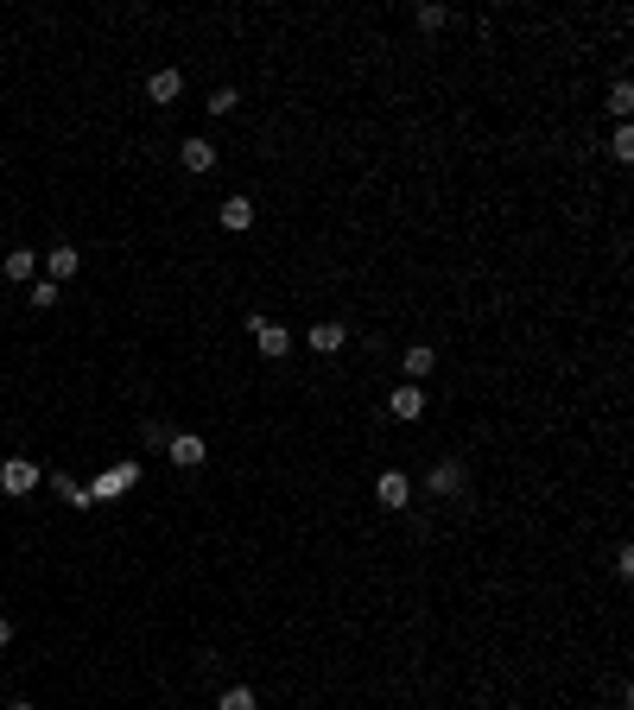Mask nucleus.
<instances>
[{"mask_svg":"<svg viewBox=\"0 0 634 710\" xmlns=\"http://www.w3.org/2000/svg\"><path fill=\"white\" fill-rule=\"evenodd\" d=\"M0 488H7V494H32V488H38V463L13 457L7 469H0Z\"/></svg>","mask_w":634,"mask_h":710,"instance_id":"f257e3e1","label":"nucleus"},{"mask_svg":"<svg viewBox=\"0 0 634 710\" xmlns=\"http://www.w3.org/2000/svg\"><path fill=\"white\" fill-rule=\"evenodd\" d=\"M133 482H139V463H114V469H108L89 494H96V502H108V494H121V488H133Z\"/></svg>","mask_w":634,"mask_h":710,"instance_id":"f03ea898","label":"nucleus"},{"mask_svg":"<svg viewBox=\"0 0 634 710\" xmlns=\"http://www.w3.org/2000/svg\"><path fill=\"white\" fill-rule=\"evenodd\" d=\"M254 336H260V355H286V349H292V330H286V324L254 317Z\"/></svg>","mask_w":634,"mask_h":710,"instance_id":"7ed1b4c3","label":"nucleus"},{"mask_svg":"<svg viewBox=\"0 0 634 710\" xmlns=\"http://www.w3.org/2000/svg\"><path fill=\"white\" fill-rule=\"evenodd\" d=\"M375 494H381V508H406V494H412V482H406L400 469H381V482H375Z\"/></svg>","mask_w":634,"mask_h":710,"instance_id":"20e7f679","label":"nucleus"},{"mask_svg":"<svg viewBox=\"0 0 634 710\" xmlns=\"http://www.w3.org/2000/svg\"><path fill=\"white\" fill-rule=\"evenodd\" d=\"M45 266H51V286H63V279H77L83 254H77V248H51V254H45Z\"/></svg>","mask_w":634,"mask_h":710,"instance_id":"39448f33","label":"nucleus"},{"mask_svg":"<svg viewBox=\"0 0 634 710\" xmlns=\"http://www.w3.org/2000/svg\"><path fill=\"white\" fill-rule=\"evenodd\" d=\"M400 362H406V375H412V381H426V375L438 368V349H426V342H412V349L400 355Z\"/></svg>","mask_w":634,"mask_h":710,"instance_id":"423d86ee","label":"nucleus"},{"mask_svg":"<svg viewBox=\"0 0 634 710\" xmlns=\"http://www.w3.org/2000/svg\"><path fill=\"white\" fill-rule=\"evenodd\" d=\"M184 172H209V165H216V147H209V139H184Z\"/></svg>","mask_w":634,"mask_h":710,"instance_id":"0eeeda50","label":"nucleus"},{"mask_svg":"<svg viewBox=\"0 0 634 710\" xmlns=\"http://www.w3.org/2000/svg\"><path fill=\"white\" fill-rule=\"evenodd\" d=\"M178 89H184L178 70H153V83H147V96H153V102H178Z\"/></svg>","mask_w":634,"mask_h":710,"instance_id":"6e6552de","label":"nucleus"},{"mask_svg":"<svg viewBox=\"0 0 634 710\" xmlns=\"http://www.w3.org/2000/svg\"><path fill=\"white\" fill-rule=\"evenodd\" d=\"M393 418H418V412H426V393H418V387H393Z\"/></svg>","mask_w":634,"mask_h":710,"instance_id":"1a4fd4ad","label":"nucleus"},{"mask_svg":"<svg viewBox=\"0 0 634 710\" xmlns=\"http://www.w3.org/2000/svg\"><path fill=\"white\" fill-rule=\"evenodd\" d=\"M172 463H178V469H197V463H203V438H190V432L172 438Z\"/></svg>","mask_w":634,"mask_h":710,"instance_id":"9d476101","label":"nucleus"},{"mask_svg":"<svg viewBox=\"0 0 634 710\" xmlns=\"http://www.w3.org/2000/svg\"><path fill=\"white\" fill-rule=\"evenodd\" d=\"M248 223H254V203H248V197H229V203H223V229H235V235H241Z\"/></svg>","mask_w":634,"mask_h":710,"instance_id":"9b49d317","label":"nucleus"},{"mask_svg":"<svg viewBox=\"0 0 634 710\" xmlns=\"http://www.w3.org/2000/svg\"><path fill=\"white\" fill-rule=\"evenodd\" d=\"M0 266H7V279H32V273H38V254H32V248H13Z\"/></svg>","mask_w":634,"mask_h":710,"instance_id":"f8f14e48","label":"nucleus"},{"mask_svg":"<svg viewBox=\"0 0 634 710\" xmlns=\"http://www.w3.org/2000/svg\"><path fill=\"white\" fill-rule=\"evenodd\" d=\"M426 482H432V494H457V488H463V469H457V463H438Z\"/></svg>","mask_w":634,"mask_h":710,"instance_id":"ddd939ff","label":"nucleus"},{"mask_svg":"<svg viewBox=\"0 0 634 710\" xmlns=\"http://www.w3.org/2000/svg\"><path fill=\"white\" fill-rule=\"evenodd\" d=\"M311 349H317V355H336V349H342V324H317V330H311Z\"/></svg>","mask_w":634,"mask_h":710,"instance_id":"4468645a","label":"nucleus"},{"mask_svg":"<svg viewBox=\"0 0 634 710\" xmlns=\"http://www.w3.org/2000/svg\"><path fill=\"white\" fill-rule=\"evenodd\" d=\"M216 710H254V691L248 685H235V691H223V704Z\"/></svg>","mask_w":634,"mask_h":710,"instance_id":"2eb2a0df","label":"nucleus"},{"mask_svg":"<svg viewBox=\"0 0 634 710\" xmlns=\"http://www.w3.org/2000/svg\"><path fill=\"white\" fill-rule=\"evenodd\" d=\"M609 108H615V114H628V108H634V89H628V83H615V89H609Z\"/></svg>","mask_w":634,"mask_h":710,"instance_id":"dca6fc26","label":"nucleus"},{"mask_svg":"<svg viewBox=\"0 0 634 710\" xmlns=\"http://www.w3.org/2000/svg\"><path fill=\"white\" fill-rule=\"evenodd\" d=\"M203 108H209V114H229V108H235V89H216V96H209Z\"/></svg>","mask_w":634,"mask_h":710,"instance_id":"f3484780","label":"nucleus"},{"mask_svg":"<svg viewBox=\"0 0 634 710\" xmlns=\"http://www.w3.org/2000/svg\"><path fill=\"white\" fill-rule=\"evenodd\" d=\"M32 305L45 311V305H57V286H51V279H38V286H32Z\"/></svg>","mask_w":634,"mask_h":710,"instance_id":"a211bd4d","label":"nucleus"},{"mask_svg":"<svg viewBox=\"0 0 634 710\" xmlns=\"http://www.w3.org/2000/svg\"><path fill=\"white\" fill-rule=\"evenodd\" d=\"M7 641H13V621H7V615H0V647H7Z\"/></svg>","mask_w":634,"mask_h":710,"instance_id":"6ab92c4d","label":"nucleus"},{"mask_svg":"<svg viewBox=\"0 0 634 710\" xmlns=\"http://www.w3.org/2000/svg\"><path fill=\"white\" fill-rule=\"evenodd\" d=\"M7 710H38V704H26V697H13V704H7Z\"/></svg>","mask_w":634,"mask_h":710,"instance_id":"aec40b11","label":"nucleus"}]
</instances>
